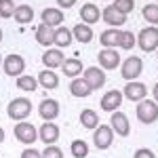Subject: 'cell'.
Listing matches in <instances>:
<instances>
[{
  "mask_svg": "<svg viewBox=\"0 0 158 158\" xmlns=\"http://www.w3.org/2000/svg\"><path fill=\"white\" fill-rule=\"evenodd\" d=\"M6 114H9V118H13L15 122L25 120V118L32 114V101L27 97H15L11 103H9Z\"/></svg>",
  "mask_w": 158,
  "mask_h": 158,
  "instance_id": "1",
  "label": "cell"
},
{
  "mask_svg": "<svg viewBox=\"0 0 158 158\" xmlns=\"http://www.w3.org/2000/svg\"><path fill=\"white\" fill-rule=\"evenodd\" d=\"M137 44H139V49L146 51V53L156 51L158 49V27L156 25H148V27H143V30L137 34Z\"/></svg>",
  "mask_w": 158,
  "mask_h": 158,
  "instance_id": "2",
  "label": "cell"
},
{
  "mask_svg": "<svg viewBox=\"0 0 158 158\" xmlns=\"http://www.w3.org/2000/svg\"><path fill=\"white\" fill-rule=\"evenodd\" d=\"M135 114H137V120L143 122V124H152V122L158 120V103L156 101H152V99H143V101H139V106L135 110Z\"/></svg>",
  "mask_w": 158,
  "mask_h": 158,
  "instance_id": "3",
  "label": "cell"
},
{
  "mask_svg": "<svg viewBox=\"0 0 158 158\" xmlns=\"http://www.w3.org/2000/svg\"><path fill=\"white\" fill-rule=\"evenodd\" d=\"M15 137H17V141L30 146V143H34V141L38 139V131H36V127H34L32 122L21 120V122L15 124Z\"/></svg>",
  "mask_w": 158,
  "mask_h": 158,
  "instance_id": "4",
  "label": "cell"
},
{
  "mask_svg": "<svg viewBox=\"0 0 158 158\" xmlns=\"http://www.w3.org/2000/svg\"><path fill=\"white\" fill-rule=\"evenodd\" d=\"M141 70H143L141 57H129V59H124V63L120 65V76L124 78V80L133 82L135 78L141 74Z\"/></svg>",
  "mask_w": 158,
  "mask_h": 158,
  "instance_id": "5",
  "label": "cell"
},
{
  "mask_svg": "<svg viewBox=\"0 0 158 158\" xmlns=\"http://www.w3.org/2000/svg\"><path fill=\"white\" fill-rule=\"evenodd\" d=\"M2 70H4L6 76H17L19 78L25 70V59L21 55H6L4 61H2Z\"/></svg>",
  "mask_w": 158,
  "mask_h": 158,
  "instance_id": "6",
  "label": "cell"
},
{
  "mask_svg": "<svg viewBox=\"0 0 158 158\" xmlns=\"http://www.w3.org/2000/svg\"><path fill=\"white\" fill-rule=\"evenodd\" d=\"M93 141H95V148L97 150H108L112 146V141H114V131H112V127H106V124H101L95 129V133H93Z\"/></svg>",
  "mask_w": 158,
  "mask_h": 158,
  "instance_id": "7",
  "label": "cell"
},
{
  "mask_svg": "<svg viewBox=\"0 0 158 158\" xmlns=\"http://www.w3.org/2000/svg\"><path fill=\"white\" fill-rule=\"evenodd\" d=\"M110 124H112V131L118 133V137H127L131 133V124H129V118L124 112H112V118H110Z\"/></svg>",
  "mask_w": 158,
  "mask_h": 158,
  "instance_id": "8",
  "label": "cell"
},
{
  "mask_svg": "<svg viewBox=\"0 0 158 158\" xmlns=\"http://www.w3.org/2000/svg\"><path fill=\"white\" fill-rule=\"evenodd\" d=\"M82 80L91 86V91H97V89H101L106 85V74H103L101 68H86Z\"/></svg>",
  "mask_w": 158,
  "mask_h": 158,
  "instance_id": "9",
  "label": "cell"
},
{
  "mask_svg": "<svg viewBox=\"0 0 158 158\" xmlns=\"http://www.w3.org/2000/svg\"><path fill=\"white\" fill-rule=\"evenodd\" d=\"M38 114L44 122H53L59 116V103L55 99H42L40 106H38Z\"/></svg>",
  "mask_w": 158,
  "mask_h": 158,
  "instance_id": "10",
  "label": "cell"
},
{
  "mask_svg": "<svg viewBox=\"0 0 158 158\" xmlns=\"http://www.w3.org/2000/svg\"><path fill=\"white\" fill-rule=\"evenodd\" d=\"M97 59H99L101 70H116L118 63H120V55H118V51H114V49H101Z\"/></svg>",
  "mask_w": 158,
  "mask_h": 158,
  "instance_id": "11",
  "label": "cell"
},
{
  "mask_svg": "<svg viewBox=\"0 0 158 158\" xmlns=\"http://www.w3.org/2000/svg\"><path fill=\"white\" fill-rule=\"evenodd\" d=\"M124 93V97L131 99V101H143L148 95V86L143 85V82H137V80H133V82H127V86L122 89Z\"/></svg>",
  "mask_w": 158,
  "mask_h": 158,
  "instance_id": "12",
  "label": "cell"
},
{
  "mask_svg": "<svg viewBox=\"0 0 158 158\" xmlns=\"http://www.w3.org/2000/svg\"><path fill=\"white\" fill-rule=\"evenodd\" d=\"M38 139L47 146H55V141L59 139V127L53 124V122H44L38 131Z\"/></svg>",
  "mask_w": 158,
  "mask_h": 158,
  "instance_id": "13",
  "label": "cell"
},
{
  "mask_svg": "<svg viewBox=\"0 0 158 158\" xmlns=\"http://www.w3.org/2000/svg\"><path fill=\"white\" fill-rule=\"evenodd\" d=\"M122 91H108L103 97H101V110L103 112H116L122 103Z\"/></svg>",
  "mask_w": 158,
  "mask_h": 158,
  "instance_id": "14",
  "label": "cell"
},
{
  "mask_svg": "<svg viewBox=\"0 0 158 158\" xmlns=\"http://www.w3.org/2000/svg\"><path fill=\"white\" fill-rule=\"evenodd\" d=\"M101 19L108 25H112V27H120V25L127 23V15L118 13L114 6H106V9L101 11Z\"/></svg>",
  "mask_w": 158,
  "mask_h": 158,
  "instance_id": "15",
  "label": "cell"
},
{
  "mask_svg": "<svg viewBox=\"0 0 158 158\" xmlns=\"http://www.w3.org/2000/svg\"><path fill=\"white\" fill-rule=\"evenodd\" d=\"M40 17H42V23H47L53 30L63 23V11L61 9H44Z\"/></svg>",
  "mask_w": 158,
  "mask_h": 158,
  "instance_id": "16",
  "label": "cell"
},
{
  "mask_svg": "<svg viewBox=\"0 0 158 158\" xmlns=\"http://www.w3.org/2000/svg\"><path fill=\"white\" fill-rule=\"evenodd\" d=\"M65 61L63 53L59 49H49L44 55H42V63L47 65V70H55V68H61V63Z\"/></svg>",
  "mask_w": 158,
  "mask_h": 158,
  "instance_id": "17",
  "label": "cell"
},
{
  "mask_svg": "<svg viewBox=\"0 0 158 158\" xmlns=\"http://www.w3.org/2000/svg\"><path fill=\"white\" fill-rule=\"evenodd\" d=\"M80 19H82V23H86V25L97 23L99 19H101V11H99V6L91 4V2H86L85 6L80 9Z\"/></svg>",
  "mask_w": 158,
  "mask_h": 158,
  "instance_id": "18",
  "label": "cell"
},
{
  "mask_svg": "<svg viewBox=\"0 0 158 158\" xmlns=\"http://www.w3.org/2000/svg\"><path fill=\"white\" fill-rule=\"evenodd\" d=\"M38 85L44 86L47 91H53V89L59 86V76L53 72V70H42V72L38 74Z\"/></svg>",
  "mask_w": 158,
  "mask_h": 158,
  "instance_id": "19",
  "label": "cell"
},
{
  "mask_svg": "<svg viewBox=\"0 0 158 158\" xmlns=\"http://www.w3.org/2000/svg\"><path fill=\"white\" fill-rule=\"evenodd\" d=\"M72 36H74V40H78L82 44H89L93 40V27L86 23H76L72 30Z\"/></svg>",
  "mask_w": 158,
  "mask_h": 158,
  "instance_id": "20",
  "label": "cell"
},
{
  "mask_svg": "<svg viewBox=\"0 0 158 158\" xmlns=\"http://www.w3.org/2000/svg\"><path fill=\"white\" fill-rule=\"evenodd\" d=\"M72 32L68 30V27H63V25H59V27H55V36H53V44H57L59 49H65V47H70L72 44Z\"/></svg>",
  "mask_w": 158,
  "mask_h": 158,
  "instance_id": "21",
  "label": "cell"
},
{
  "mask_svg": "<svg viewBox=\"0 0 158 158\" xmlns=\"http://www.w3.org/2000/svg\"><path fill=\"white\" fill-rule=\"evenodd\" d=\"M53 36H55V30L49 27L47 23H40L36 27V40H38V44H42V47H51V44H53Z\"/></svg>",
  "mask_w": 158,
  "mask_h": 158,
  "instance_id": "22",
  "label": "cell"
},
{
  "mask_svg": "<svg viewBox=\"0 0 158 158\" xmlns=\"http://www.w3.org/2000/svg\"><path fill=\"white\" fill-rule=\"evenodd\" d=\"M118 38H120V30H116V27H110L106 32H101V47L103 49H114V47H118Z\"/></svg>",
  "mask_w": 158,
  "mask_h": 158,
  "instance_id": "23",
  "label": "cell"
},
{
  "mask_svg": "<svg viewBox=\"0 0 158 158\" xmlns=\"http://www.w3.org/2000/svg\"><path fill=\"white\" fill-rule=\"evenodd\" d=\"M80 124H82L85 129H97L99 127V114L95 110L85 108L80 112Z\"/></svg>",
  "mask_w": 158,
  "mask_h": 158,
  "instance_id": "24",
  "label": "cell"
},
{
  "mask_svg": "<svg viewBox=\"0 0 158 158\" xmlns=\"http://www.w3.org/2000/svg\"><path fill=\"white\" fill-rule=\"evenodd\" d=\"M70 93H72L74 97H89L93 91H91V86L86 85L82 78H74L72 85H70Z\"/></svg>",
  "mask_w": 158,
  "mask_h": 158,
  "instance_id": "25",
  "label": "cell"
},
{
  "mask_svg": "<svg viewBox=\"0 0 158 158\" xmlns=\"http://www.w3.org/2000/svg\"><path fill=\"white\" fill-rule=\"evenodd\" d=\"M61 70L65 76H70V78H76L78 74H82V61L80 59H65L61 63Z\"/></svg>",
  "mask_w": 158,
  "mask_h": 158,
  "instance_id": "26",
  "label": "cell"
},
{
  "mask_svg": "<svg viewBox=\"0 0 158 158\" xmlns=\"http://www.w3.org/2000/svg\"><path fill=\"white\" fill-rule=\"evenodd\" d=\"M13 17L17 19V23H32V19H34V9L27 6V4H21V6L15 9V15H13Z\"/></svg>",
  "mask_w": 158,
  "mask_h": 158,
  "instance_id": "27",
  "label": "cell"
},
{
  "mask_svg": "<svg viewBox=\"0 0 158 158\" xmlns=\"http://www.w3.org/2000/svg\"><path fill=\"white\" fill-rule=\"evenodd\" d=\"M17 86H19L21 91H27V93H32V91H36V89H38V80L34 78V76L21 74V76L17 78Z\"/></svg>",
  "mask_w": 158,
  "mask_h": 158,
  "instance_id": "28",
  "label": "cell"
},
{
  "mask_svg": "<svg viewBox=\"0 0 158 158\" xmlns=\"http://www.w3.org/2000/svg\"><path fill=\"white\" fill-rule=\"evenodd\" d=\"M70 152H72L74 158H86V154H89V146H86L85 139H74L72 146H70Z\"/></svg>",
  "mask_w": 158,
  "mask_h": 158,
  "instance_id": "29",
  "label": "cell"
},
{
  "mask_svg": "<svg viewBox=\"0 0 158 158\" xmlns=\"http://www.w3.org/2000/svg\"><path fill=\"white\" fill-rule=\"evenodd\" d=\"M135 34L133 32H129V30H120V38H118V47L124 51H131L135 47Z\"/></svg>",
  "mask_w": 158,
  "mask_h": 158,
  "instance_id": "30",
  "label": "cell"
},
{
  "mask_svg": "<svg viewBox=\"0 0 158 158\" xmlns=\"http://www.w3.org/2000/svg\"><path fill=\"white\" fill-rule=\"evenodd\" d=\"M141 15H143V19H146L148 23L156 25L158 23V4H146Z\"/></svg>",
  "mask_w": 158,
  "mask_h": 158,
  "instance_id": "31",
  "label": "cell"
},
{
  "mask_svg": "<svg viewBox=\"0 0 158 158\" xmlns=\"http://www.w3.org/2000/svg\"><path fill=\"white\" fill-rule=\"evenodd\" d=\"M15 2L13 0H0V17L2 19H9V17H13L15 15Z\"/></svg>",
  "mask_w": 158,
  "mask_h": 158,
  "instance_id": "32",
  "label": "cell"
},
{
  "mask_svg": "<svg viewBox=\"0 0 158 158\" xmlns=\"http://www.w3.org/2000/svg\"><path fill=\"white\" fill-rule=\"evenodd\" d=\"M112 6H114L118 13H122V15H129V13L135 9V0H116Z\"/></svg>",
  "mask_w": 158,
  "mask_h": 158,
  "instance_id": "33",
  "label": "cell"
},
{
  "mask_svg": "<svg viewBox=\"0 0 158 158\" xmlns=\"http://www.w3.org/2000/svg\"><path fill=\"white\" fill-rule=\"evenodd\" d=\"M40 154H42V158H63V152L57 146H47L44 152H40Z\"/></svg>",
  "mask_w": 158,
  "mask_h": 158,
  "instance_id": "34",
  "label": "cell"
},
{
  "mask_svg": "<svg viewBox=\"0 0 158 158\" xmlns=\"http://www.w3.org/2000/svg\"><path fill=\"white\" fill-rule=\"evenodd\" d=\"M133 158H156V154H154L152 150H148V148H139V150L135 152Z\"/></svg>",
  "mask_w": 158,
  "mask_h": 158,
  "instance_id": "35",
  "label": "cell"
},
{
  "mask_svg": "<svg viewBox=\"0 0 158 158\" xmlns=\"http://www.w3.org/2000/svg\"><path fill=\"white\" fill-rule=\"evenodd\" d=\"M21 158H42V154L38 150H34V148H25L21 152Z\"/></svg>",
  "mask_w": 158,
  "mask_h": 158,
  "instance_id": "36",
  "label": "cell"
},
{
  "mask_svg": "<svg viewBox=\"0 0 158 158\" xmlns=\"http://www.w3.org/2000/svg\"><path fill=\"white\" fill-rule=\"evenodd\" d=\"M74 4H76V0H57V6L59 9H70Z\"/></svg>",
  "mask_w": 158,
  "mask_h": 158,
  "instance_id": "37",
  "label": "cell"
},
{
  "mask_svg": "<svg viewBox=\"0 0 158 158\" xmlns=\"http://www.w3.org/2000/svg\"><path fill=\"white\" fill-rule=\"evenodd\" d=\"M152 95H154V101L158 103V82L154 85V89H152Z\"/></svg>",
  "mask_w": 158,
  "mask_h": 158,
  "instance_id": "38",
  "label": "cell"
},
{
  "mask_svg": "<svg viewBox=\"0 0 158 158\" xmlns=\"http://www.w3.org/2000/svg\"><path fill=\"white\" fill-rule=\"evenodd\" d=\"M4 141V131H2V127H0V143Z\"/></svg>",
  "mask_w": 158,
  "mask_h": 158,
  "instance_id": "39",
  "label": "cell"
},
{
  "mask_svg": "<svg viewBox=\"0 0 158 158\" xmlns=\"http://www.w3.org/2000/svg\"><path fill=\"white\" fill-rule=\"evenodd\" d=\"M0 42H2V30H0Z\"/></svg>",
  "mask_w": 158,
  "mask_h": 158,
  "instance_id": "40",
  "label": "cell"
},
{
  "mask_svg": "<svg viewBox=\"0 0 158 158\" xmlns=\"http://www.w3.org/2000/svg\"><path fill=\"white\" fill-rule=\"evenodd\" d=\"M0 61H2V59H0Z\"/></svg>",
  "mask_w": 158,
  "mask_h": 158,
  "instance_id": "41",
  "label": "cell"
},
{
  "mask_svg": "<svg viewBox=\"0 0 158 158\" xmlns=\"http://www.w3.org/2000/svg\"><path fill=\"white\" fill-rule=\"evenodd\" d=\"M156 51H158V49H156Z\"/></svg>",
  "mask_w": 158,
  "mask_h": 158,
  "instance_id": "42",
  "label": "cell"
}]
</instances>
